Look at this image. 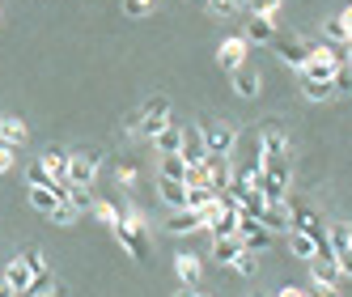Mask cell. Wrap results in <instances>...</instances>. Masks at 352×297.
Masks as SVG:
<instances>
[{"label":"cell","instance_id":"1","mask_svg":"<svg viewBox=\"0 0 352 297\" xmlns=\"http://www.w3.org/2000/svg\"><path fill=\"white\" fill-rule=\"evenodd\" d=\"M115 238H119V246H123V251H128L136 263H144L148 255H153V251H148V230H144V212H128V217H119V226L111 230Z\"/></svg>","mask_w":352,"mask_h":297},{"label":"cell","instance_id":"2","mask_svg":"<svg viewBox=\"0 0 352 297\" xmlns=\"http://www.w3.org/2000/svg\"><path fill=\"white\" fill-rule=\"evenodd\" d=\"M98 166H102V153H94V148H85V153H68V170H64L68 187H94Z\"/></svg>","mask_w":352,"mask_h":297},{"label":"cell","instance_id":"3","mask_svg":"<svg viewBox=\"0 0 352 297\" xmlns=\"http://www.w3.org/2000/svg\"><path fill=\"white\" fill-rule=\"evenodd\" d=\"M272 47H276V56H280L285 64H293V68H301V64L310 60V52H314V43L301 38V34H276Z\"/></svg>","mask_w":352,"mask_h":297},{"label":"cell","instance_id":"4","mask_svg":"<svg viewBox=\"0 0 352 297\" xmlns=\"http://www.w3.org/2000/svg\"><path fill=\"white\" fill-rule=\"evenodd\" d=\"M199 132H204V148H208V157H230V153H234L238 132L230 128V123H208V128H199Z\"/></svg>","mask_w":352,"mask_h":297},{"label":"cell","instance_id":"5","mask_svg":"<svg viewBox=\"0 0 352 297\" xmlns=\"http://www.w3.org/2000/svg\"><path fill=\"white\" fill-rule=\"evenodd\" d=\"M272 238H276V234H267L255 217L238 212V242H242V251H255V255H259V251H267V246H272Z\"/></svg>","mask_w":352,"mask_h":297},{"label":"cell","instance_id":"6","mask_svg":"<svg viewBox=\"0 0 352 297\" xmlns=\"http://www.w3.org/2000/svg\"><path fill=\"white\" fill-rule=\"evenodd\" d=\"M327 251H331V259L340 263V272H352V230L344 221H336V226L327 230Z\"/></svg>","mask_w":352,"mask_h":297},{"label":"cell","instance_id":"7","mask_svg":"<svg viewBox=\"0 0 352 297\" xmlns=\"http://www.w3.org/2000/svg\"><path fill=\"white\" fill-rule=\"evenodd\" d=\"M246 52H250V43H246L242 34H234V38H225V43L217 47V64H221L225 72H238V68L246 64Z\"/></svg>","mask_w":352,"mask_h":297},{"label":"cell","instance_id":"8","mask_svg":"<svg viewBox=\"0 0 352 297\" xmlns=\"http://www.w3.org/2000/svg\"><path fill=\"white\" fill-rule=\"evenodd\" d=\"M179 157L187 166H199L208 157V148H204V132H199V123H187L183 128V144H179Z\"/></svg>","mask_w":352,"mask_h":297},{"label":"cell","instance_id":"9","mask_svg":"<svg viewBox=\"0 0 352 297\" xmlns=\"http://www.w3.org/2000/svg\"><path fill=\"white\" fill-rule=\"evenodd\" d=\"M199 230H204V217L191 212V208H174L166 217V234H174V238H187V234H199Z\"/></svg>","mask_w":352,"mask_h":297},{"label":"cell","instance_id":"10","mask_svg":"<svg viewBox=\"0 0 352 297\" xmlns=\"http://www.w3.org/2000/svg\"><path fill=\"white\" fill-rule=\"evenodd\" d=\"M310 280H314V285H340L344 272H340V263H336L331 255H314V259H310Z\"/></svg>","mask_w":352,"mask_h":297},{"label":"cell","instance_id":"11","mask_svg":"<svg viewBox=\"0 0 352 297\" xmlns=\"http://www.w3.org/2000/svg\"><path fill=\"white\" fill-rule=\"evenodd\" d=\"M255 221L267 234H289V204H263Z\"/></svg>","mask_w":352,"mask_h":297},{"label":"cell","instance_id":"12","mask_svg":"<svg viewBox=\"0 0 352 297\" xmlns=\"http://www.w3.org/2000/svg\"><path fill=\"white\" fill-rule=\"evenodd\" d=\"M30 140V128L21 123L17 115H0V144H9V148H21Z\"/></svg>","mask_w":352,"mask_h":297},{"label":"cell","instance_id":"13","mask_svg":"<svg viewBox=\"0 0 352 297\" xmlns=\"http://www.w3.org/2000/svg\"><path fill=\"white\" fill-rule=\"evenodd\" d=\"M204 175H208L212 191H225L234 179V166H230V157H204Z\"/></svg>","mask_w":352,"mask_h":297},{"label":"cell","instance_id":"14","mask_svg":"<svg viewBox=\"0 0 352 297\" xmlns=\"http://www.w3.org/2000/svg\"><path fill=\"white\" fill-rule=\"evenodd\" d=\"M157 195H162V204L174 212V208H187V183L179 179H162L157 175Z\"/></svg>","mask_w":352,"mask_h":297},{"label":"cell","instance_id":"15","mask_svg":"<svg viewBox=\"0 0 352 297\" xmlns=\"http://www.w3.org/2000/svg\"><path fill=\"white\" fill-rule=\"evenodd\" d=\"M43 166H47V175L56 179V187H68V179H64V170H68V148H60V144H52L47 153L38 157Z\"/></svg>","mask_w":352,"mask_h":297},{"label":"cell","instance_id":"16","mask_svg":"<svg viewBox=\"0 0 352 297\" xmlns=\"http://www.w3.org/2000/svg\"><path fill=\"white\" fill-rule=\"evenodd\" d=\"M348 21H352V13H348V9L322 21V34L331 38V47H348V38H352V30H348Z\"/></svg>","mask_w":352,"mask_h":297},{"label":"cell","instance_id":"17","mask_svg":"<svg viewBox=\"0 0 352 297\" xmlns=\"http://www.w3.org/2000/svg\"><path fill=\"white\" fill-rule=\"evenodd\" d=\"M60 200H64V195H60L56 187H30V208H34L38 217H52Z\"/></svg>","mask_w":352,"mask_h":297},{"label":"cell","instance_id":"18","mask_svg":"<svg viewBox=\"0 0 352 297\" xmlns=\"http://www.w3.org/2000/svg\"><path fill=\"white\" fill-rule=\"evenodd\" d=\"M230 77H234V94H238V98H259L263 85H259V72H255V68L242 64L238 72H230Z\"/></svg>","mask_w":352,"mask_h":297},{"label":"cell","instance_id":"19","mask_svg":"<svg viewBox=\"0 0 352 297\" xmlns=\"http://www.w3.org/2000/svg\"><path fill=\"white\" fill-rule=\"evenodd\" d=\"M148 144H153L157 153H179V144H183V128H179V123L170 119V123H166V128H162L153 140H148Z\"/></svg>","mask_w":352,"mask_h":297},{"label":"cell","instance_id":"20","mask_svg":"<svg viewBox=\"0 0 352 297\" xmlns=\"http://www.w3.org/2000/svg\"><path fill=\"white\" fill-rule=\"evenodd\" d=\"M289 153V140L280 128H263V140H259V157H285Z\"/></svg>","mask_w":352,"mask_h":297},{"label":"cell","instance_id":"21","mask_svg":"<svg viewBox=\"0 0 352 297\" xmlns=\"http://www.w3.org/2000/svg\"><path fill=\"white\" fill-rule=\"evenodd\" d=\"M174 272H179V280H183L187 289H195V285H199V276H204V267H199V259H195V255H187V251H183L179 259H174Z\"/></svg>","mask_w":352,"mask_h":297},{"label":"cell","instance_id":"22","mask_svg":"<svg viewBox=\"0 0 352 297\" xmlns=\"http://www.w3.org/2000/svg\"><path fill=\"white\" fill-rule=\"evenodd\" d=\"M0 276H5V280H9V285L21 293V289L30 285V276H34V272H30V263H26V259L17 255V259H9V263H5V272H0Z\"/></svg>","mask_w":352,"mask_h":297},{"label":"cell","instance_id":"23","mask_svg":"<svg viewBox=\"0 0 352 297\" xmlns=\"http://www.w3.org/2000/svg\"><path fill=\"white\" fill-rule=\"evenodd\" d=\"M64 204H72V212H94V204H98V195H94V187H68L64 191Z\"/></svg>","mask_w":352,"mask_h":297},{"label":"cell","instance_id":"24","mask_svg":"<svg viewBox=\"0 0 352 297\" xmlns=\"http://www.w3.org/2000/svg\"><path fill=\"white\" fill-rule=\"evenodd\" d=\"M289 251H293L301 263H310V259L318 255V242H314L310 234H301V230H289Z\"/></svg>","mask_w":352,"mask_h":297},{"label":"cell","instance_id":"25","mask_svg":"<svg viewBox=\"0 0 352 297\" xmlns=\"http://www.w3.org/2000/svg\"><path fill=\"white\" fill-rule=\"evenodd\" d=\"M242 38H246V43H272V38H276V21H267V17H250Z\"/></svg>","mask_w":352,"mask_h":297},{"label":"cell","instance_id":"26","mask_svg":"<svg viewBox=\"0 0 352 297\" xmlns=\"http://www.w3.org/2000/svg\"><path fill=\"white\" fill-rule=\"evenodd\" d=\"M157 175L162 179H187V162L179 157V153H157Z\"/></svg>","mask_w":352,"mask_h":297},{"label":"cell","instance_id":"27","mask_svg":"<svg viewBox=\"0 0 352 297\" xmlns=\"http://www.w3.org/2000/svg\"><path fill=\"white\" fill-rule=\"evenodd\" d=\"M238 251H242L238 234H234V238H212V259H217V263H225V267H230V263L238 259Z\"/></svg>","mask_w":352,"mask_h":297},{"label":"cell","instance_id":"28","mask_svg":"<svg viewBox=\"0 0 352 297\" xmlns=\"http://www.w3.org/2000/svg\"><path fill=\"white\" fill-rule=\"evenodd\" d=\"M52 289H56V276H52V272H34L30 285L21 289L17 297H52Z\"/></svg>","mask_w":352,"mask_h":297},{"label":"cell","instance_id":"29","mask_svg":"<svg viewBox=\"0 0 352 297\" xmlns=\"http://www.w3.org/2000/svg\"><path fill=\"white\" fill-rule=\"evenodd\" d=\"M26 183H30V187H56V179L47 175V166H43V162H30V166H26ZM56 191L64 195L68 187H56Z\"/></svg>","mask_w":352,"mask_h":297},{"label":"cell","instance_id":"30","mask_svg":"<svg viewBox=\"0 0 352 297\" xmlns=\"http://www.w3.org/2000/svg\"><path fill=\"white\" fill-rule=\"evenodd\" d=\"M301 94H306L310 98V102H331V81H306V77H301Z\"/></svg>","mask_w":352,"mask_h":297},{"label":"cell","instance_id":"31","mask_svg":"<svg viewBox=\"0 0 352 297\" xmlns=\"http://www.w3.org/2000/svg\"><path fill=\"white\" fill-rule=\"evenodd\" d=\"M212 200H217L212 187H187V208H191V212H204Z\"/></svg>","mask_w":352,"mask_h":297},{"label":"cell","instance_id":"32","mask_svg":"<svg viewBox=\"0 0 352 297\" xmlns=\"http://www.w3.org/2000/svg\"><path fill=\"white\" fill-rule=\"evenodd\" d=\"M246 13H250V17L276 21V13H280V0H246Z\"/></svg>","mask_w":352,"mask_h":297},{"label":"cell","instance_id":"33","mask_svg":"<svg viewBox=\"0 0 352 297\" xmlns=\"http://www.w3.org/2000/svg\"><path fill=\"white\" fill-rule=\"evenodd\" d=\"M230 267L238 272V276H255V272H259V255H255V251H238V259H234Z\"/></svg>","mask_w":352,"mask_h":297},{"label":"cell","instance_id":"34","mask_svg":"<svg viewBox=\"0 0 352 297\" xmlns=\"http://www.w3.org/2000/svg\"><path fill=\"white\" fill-rule=\"evenodd\" d=\"M140 115H170V98L166 94H148L140 102Z\"/></svg>","mask_w":352,"mask_h":297},{"label":"cell","instance_id":"35","mask_svg":"<svg viewBox=\"0 0 352 297\" xmlns=\"http://www.w3.org/2000/svg\"><path fill=\"white\" fill-rule=\"evenodd\" d=\"M331 94H336V98H348V94H352V72H348V64H340V68H336V77H331Z\"/></svg>","mask_w":352,"mask_h":297},{"label":"cell","instance_id":"36","mask_svg":"<svg viewBox=\"0 0 352 297\" xmlns=\"http://www.w3.org/2000/svg\"><path fill=\"white\" fill-rule=\"evenodd\" d=\"M94 217L102 221L107 230H115V226H119V208H115V204H107V200H98V204H94Z\"/></svg>","mask_w":352,"mask_h":297},{"label":"cell","instance_id":"37","mask_svg":"<svg viewBox=\"0 0 352 297\" xmlns=\"http://www.w3.org/2000/svg\"><path fill=\"white\" fill-rule=\"evenodd\" d=\"M123 13L128 17H148L153 13V0H123Z\"/></svg>","mask_w":352,"mask_h":297},{"label":"cell","instance_id":"38","mask_svg":"<svg viewBox=\"0 0 352 297\" xmlns=\"http://www.w3.org/2000/svg\"><path fill=\"white\" fill-rule=\"evenodd\" d=\"M72 221H77V212H72V204H64V200H60V204H56V212H52V226H64V230H68Z\"/></svg>","mask_w":352,"mask_h":297},{"label":"cell","instance_id":"39","mask_svg":"<svg viewBox=\"0 0 352 297\" xmlns=\"http://www.w3.org/2000/svg\"><path fill=\"white\" fill-rule=\"evenodd\" d=\"M123 132H128V136H140V111H128V115H123Z\"/></svg>","mask_w":352,"mask_h":297},{"label":"cell","instance_id":"40","mask_svg":"<svg viewBox=\"0 0 352 297\" xmlns=\"http://www.w3.org/2000/svg\"><path fill=\"white\" fill-rule=\"evenodd\" d=\"M204 5H208V13H212V17H234V9L225 5V0H204Z\"/></svg>","mask_w":352,"mask_h":297},{"label":"cell","instance_id":"41","mask_svg":"<svg viewBox=\"0 0 352 297\" xmlns=\"http://www.w3.org/2000/svg\"><path fill=\"white\" fill-rule=\"evenodd\" d=\"M21 259L30 263V272H47V259H43L38 251H26V255H21Z\"/></svg>","mask_w":352,"mask_h":297},{"label":"cell","instance_id":"42","mask_svg":"<svg viewBox=\"0 0 352 297\" xmlns=\"http://www.w3.org/2000/svg\"><path fill=\"white\" fill-rule=\"evenodd\" d=\"M9 170H13V148L0 144V175H9Z\"/></svg>","mask_w":352,"mask_h":297},{"label":"cell","instance_id":"43","mask_svg":"<svg viewBox=\"0 0 352 297\" xmlns=\"http://www.w3.org/2000/svg\"><path fill=\"white\" fill-rule=\"evenodd\" d=\"M310 297H340V285H314Z\"/></svg>","mask_w":352,"mask_h":297},{"label":"cell","instance_id":"44","mask_svg":"<svg viewBox=\"0 0 352 297\" xmlns=\"http://www.w3.org/2000/svg\"><path fill=\"white\" fill-rule=\"evenodd\" d=\"M276 297H306V293H301L297 285H285V289H280V293H276Z\"/></svg>","mask_w":352,"mask_h":297},{"label":"cell","instance_id":"45","mask_svg":"<svg viewBox=\"0 0 352 297\" xmlns=\"http://www.w3.org/2000/svg\"><path fill=\"white\" fill-rule=\"evenodd\" d=\"M0 297H17V289H13V285H9L5 276H0Z\"/></svg>","mask_w":352,"mask_h":297},{"label":"cell","instance_id":"46","mask_svg":"<svg viewBox=\"0 0 352 297\" xmlns=\"http://www.w3.org/2000/svg\"><path fill=\"white\" fill-rule=\"evenodd\" d=\"M225 5H230L234 13H242V9H246V0H225Z\"/></svg>","mask_w":352,"mask_h":297},{"label":"cell","instance_id":"47","mask_svg":"<svg viewBox=\"0 0 352 297\" xmlns=\"http://www.w3.org/2000/svg\"><path fill=\"white\" fill-rule=\"evenodd\" d=\"M174 297H195V289H187V285H183L179 293H174Z\"/></svg>","mask_w":352,"mask_h":297},{"label":"cell","instance_id":"48","mask_svg":"<svg viewBox=\"0 0 352 297\" xmlns=\"http://www.w3.org/2000/svg\"><path fill=\"white\" fill-rule=\"evenodd\" d=\"M195 297H204V293H195Z\"/></svg>","mask_w":352,"mask_h":297},{"label":"cell","instance_id":"49","mask_svg":"<svg viewBox=\"0 0 352 297\" xmlns=\"http://www.w3.org/2000/svg\"><path fill=\"white\" fill-rule=\"evenodd\" d=\"M255 297H259V293H255Z\"/></svg>","mask_w":352,"mask_h":297}]
</instances>
